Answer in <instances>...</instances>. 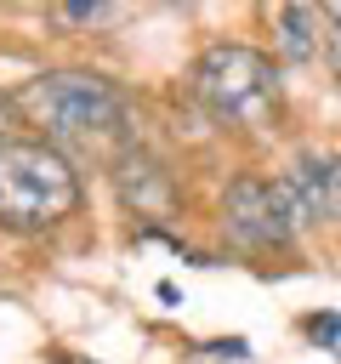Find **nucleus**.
Segmentation results:
<instances>
[{
    "mask_svg": "<svg viewBox=\"0 0 341 364\" xmlns=\"http://www.w3.org/2000/svg\"><path fill=\"white\" fill-rule=\"evenodd\" d=\"M11 108L57 148V142H91L108 136L125 114L119 91L102 74H80V68H57V74H34L11 91Z\"/></svg>",
    "mask_w": 341,
    "mask_h": 364,
    "instance_id": "nucleus-1",
    "label": "nucleus"
},
{
    "mask_svg": "<svg viewBox=\"0 0 341 364\" xmlns=\"http://www.w3.org/2000/svg\"><path fill=\"white\" fill-rule=\"evenodd\" d=\"M80 210V176L51 142H0V228L40 233Z\"/></svg>",
    "mask_w": 341,
    "mask_h": 364,
    "instance_id": "nucleus-2",
    "label": "nucleus"
},
{
    "mask_svg": "<svg viewBox=\"0 0 341 364\" xmlns=\"http://www.w3.org/2000/svg\"><path fill=\"white\" fill-rule=\"evenodd\" d=\"M193 91L227 125H267L278 114V68L256 46H210L193 63Z\"/></svg>",
    "mask_w": 341,
    "mask_h": 364,
    "instance_id": "nucleus-3",
    "label": "nucleus"
},
{
    "mask_svg": "<svg viewBox=\"0 0 341 364\" xmlns=\"http://www.w3.org/2000/svg\"><path fill=\"white\" fill-rule=\"evenodd\" d=\"M222 222H227V239L244 245V250H267V245H290L301 216L284 193V182H261V176H239L222 199Z\"/></svg>",
    "mask_w": 341,
    "mask_h": 364,
    "instance_id": "nucleus-4",
    "label": "nucleus"
},
{
    "mask_svg": "<svg viewBox=\"0 0 341 364\" xmlns=\"http://www.w3.org/2000/svg\"><path fill=\"white\" fill-rule=\"evenodd\" d=\"M284 193L301 222H341V159L335 154H296Z\"/></svg>",
    "mask_w": 341,
    "mask_h": 364,
    "instance_id": "nucleus-5",
    "label": "nucleus"
},
{
    "mask_svg": "<svg viewBox=\"0 0 341 364\" xmlns=\"http://www.w3.org/2000/svg\"><path fill=\"white\" fill-rule=\"evenodd\" d=\"M119 193H125V205H136V216H165L170 210V182L153 159H125L119 165Z\"/></svg>",
    "mask_w": 341,
    "mask_h": 364,
    "instance_id": "nucleus-6",
    "label": "nucleus"
},
{
    "mask_svg": "<svg viewBox=\"0 0 341 364\" xmlns=\"http://www.w3.org/2000/svg\"><path fill=\"white\" fill-rule=\"evenodd\" d=\"M318 17H324V11H313V6H284V11L273 17V23H278V51H284L290 63H307V57L318 51V34H313Z\"/></svg>",
    "mask_w": 341,
    "mask_h": 364,
    "instance_id": "nucleus-7",
    "label": "nucleus"
},
{
    "mask_svg": "<svg viewBox=\"0 0 341 364\" xmlns=\"http://www.w3.org/2000/svg\"><path fill=\"white\" fill-rule=\"evenodd\" d=\"M57 17L63 23H108V17H119V6H57Z\"/></svg>",
    "mask_w": 341,
    "mask_h": 364,
    "instance_id": "nucleus-8",
    "label": "nucleus"
},
{
    "mask_svg": "<svg viewBox=\"0 0 341 364\" xmlns=\"http://www.w3.org/2000/svg\"><path fill=\"white\" fill-rule=\"evenodd\" d=\"M301 330H307L313 341H335V336H341V318H335V313H324V318H307Z\"/></svg>",
    "mask_w": 341,
    "mask_h": 364,
    "instance_id": "nucleus-9",
    "label": "nucleus"
},
{
    "mask_svg": "<svg viewBox=\"0 0 341 364\" xmlns=\"http://www.w3.org/2000/svg\"><path fill=\"white\" fill-rule=\"evenodd\" d=\"M210 353H222V358H244L250 341H244V336H233V341H210Z\"/></svg>",
    "mask_w": 341,
    "mask_h": 364,
    "instance_id": "nucleus-10",
    "label": "nucleus"
},
{
    "mask_svg": "<svg viewBox=\"0 0 341 364\" xmlns=\"http://www.w3.org/2000/svg\"><path fill=\"white\" fill-rule=\"evenodd\" d=\"M324 23H335V28H341V6H324Z\"/></svg>",
    "mask_w": 341,
    "mask_h": 364,
    "instance_id": "nucleus-11",
    "label": "nucleus"
},
{
    "mask_svg": "<svg viewBox=\"0 0 341 364\" xmlns=\"http://www.w3.org/2000/svg\"><path fill=\"white\" fill-rule=\"evenodd\" d=\"M0 131H6V102H0Z\"/></svg>",
    "mask_w": 341,
    "mask_h": 364,
    "instance_id": "nucleus-12",
    "label": "nucleus"
}]
</instances>
